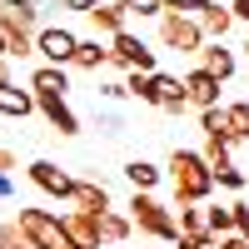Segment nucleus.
<instances>
[{"label":"nucleus","instance_id":"obj_39","mask_svg":"<svg viewBox=\"0 0 249 249\" xmlns=\"http://www.w3.org/2000/svg\"><path fill=\"white\" fill-rule=\"evenodd\" d=\"M10 195H15V179H10V175H0V199H10Z\"/></svg>","mask_w":249,"mask_h":249},{"label":"nucleus","instance_id":"obj_30","mask_svg":"<svg viewBox=\"0 0 249 249\" xmlns=\"http://www.w3.org/2000/svg\"><path fill=\"white\" fill-rule=\"evenodd\" d=\"M214 184H224V190H244V170H234V164H219V170H214Z\"/></svg>","mask_w":249,"mask_h":249},{"label":"nucleus","instance_id":"obj_41","mask_svg":"<svg viewBox=\"0 0 249 249\" xmlns=\"http://www.w3.org/2000/svg\"><path fill=\"white\" fill-rule=\"evenodd\" d=\"M10 80V55H0V85Z\"/></svg>","mask_w":249,"mask_h":249},{"label":"nucleus","instance_id":"obj_27","mask_svg":"<svg viewBox=\"0 0 249 249\" xmlns=\"http://www.w3.org/2000/svg\"><path fill=\"white\" fill-rule=\"evenodd\" d=\"M0 239H5L10 249H35V239L20 230V219H5V224H0Z\"/></svg>","mask_w":249,"mask_h":249},{"label":"nucleus","instance_id":"obj_43","mask_svg":"<svg viewBox=\"0 0 249 249\" xmlns=\"http://www.w3.org/2000/svg\"><path fill=\"white\" fill-rule=\"evenodd\" d=\"M20 5H35V10H40V5H45V0H20Z\"/></svg>","mask_w":249,"mask_h":249},{"label":"nucleus","instance_id":"obj_37","mask_svg":"<svg viewBox=\"0 0 249 249\" xmlns=\"http://www.w3.org/2000/svg\"><path fill=\"white\" fill-rule=\"evenodd\" d=\"M124 5H130V0H95L90 10H124ZM124 15H130V10H124Z\"/></svg>","mask_w":249,"mask_h":249},{"label":"nucleus","instance_id":"obj_28","mask_svg":"<svg viewBox=\"0 0 249 249\" xmlns=\"http://www.w3.org/2000/svg\"><path fill=\"white\" fill-rule=\"evenodd\" d=\"M199 124H204V135H214V140H230V135H224V105L204 110V115H199Z\"/></svg>","mask_w":249,"mask_h":249},{"label":"nucleus","instance_id":"obj_3","mask_svg":"<svg viewBox=\"0 0 249 249\" xmlns=\"http://www.w3.org/2000/svg\"><path fill=\"white\" fill-rule=\"evenodd\" d=\"M0 35L10 40V60L35 55V35H40V10L20 5V0H0Z\"/></svg>","mask_w":249,"mask_h":249},{"label":"nucleus","instance_id":"obj_22","mask_svg":"<svg viewBox=\"0 0 249 249\" xmlns=\"http://www.w3.org/2000/svg\"><path fill=\"white\" fill-rule=\"evenodd\" d=\"M130 230H135V219L130 214H100V234H105V244H124V239H130Z\"/></svg>","mask_w":249,"mask_h":249},{"label":"nucleus","instance_id":"obj_11","mask_svg":"<svg viewBox=\"0 0 249 249\" xmlns=\"http://www.w3.org/2000/svg\"><path fill=\"white\" fill-rule=\"evenodd\" d=\"M155 105H160V110H170V115L190 110V95H184V75H164V70H155Z\"/></svg>","mask_w":249,"mask_h":249},{"label":"nucleus","instance_id":"obj_33","mask_svg":"<svg viewBox=\"0 0 249 249\" xmlns=\"http://www.w3.org/2000/svg\"><path fill=\"white\" fill-rule=\"evenodd\" d=\"M100 90H105V100H124V95H130V90H124V80H105Z\"/></svg>","mask_w":249,"mask_h":249},{"label":"nucleus","instance_id":"obj_8","mask_svg":"<svg viewBox=\"0 0 249 249\" xmlns=\"http://www.w3.org/2000/svg\"><path fill=\"white\" fill-rule=\"evenodd\" d=\"M30 179H35V190H45V195H55V199H75V175L60 170L55 160H35V164H30Z\"/></svg>","mask_w":249,"mask_h":249},{"label":"nucleus","instance_id":"obj_42","mask_svg":"<svg viewBox=\"0 0 249 249\" xmlns=\"http://www.w3.org/2000/svg\"><path fill=\"white\" fill-rule=\"evenodd\" d=\"M0 55H10V40H5V35H0Z\"/></svg>","mask_w":249,"mask_h":249},{"label":"nucleus","instance_id":"obj_32","mask_svg":"<svg viewBox=\"0 0 249 249\" xmlns=\"http://www.w3.org/2000/svg\"><path fill=\"white\" fill-rule=\"evenodd\" d=\"M210 0H164V10H184V15H199Z\"/></svg>","mask_w":249,"mask_h":249},{"label":"nucleus","instance_id":"obj_25","mask_svg":"<svg viewBox=\"0 0 249 249\" xmlns=\"http://www.w3.org/2000/svg\"><path fill=\"white\" fill-rule=\"evenodd\" d=\"M124 90H130V95H140L144 100V105H155V75H124Z\"/></svg>","mask_w":249,"mask_h":249},{"label":"nucleus","instance_id":"obj_44","mask_svg":"<svg viewBox=\"0 0 249 249\" xmlns=\"http://www.w3.org/2000/svg\"><path fill=\"white\" fill-rule=\"evenodd\" d=\"M239 50H244V60H249V40H244V45H239Z\"/></svg>","mask_w":249,"mask_h":249},{"label":"nucleus","instance_id":"obj_21","mask_svg":"<svg viewBox=\"0 0 249 249\" xmlns=\"http://www.w3.org/2000/svg\"><path fill=\"white\" fill-rule=\"evenodd\" d=\"M160 164H150V160H130V164H124V179H130L135 184V190H155V184H160Z\"/></svg>","mask_w":249,"mask_h":249},{"label":"nucleus","instance_id":"obj_40","mask_svg":"<svg viewBox=\"0 0 249 249\" xmlns=\"http://www.w3.org/2000/svg\"><path fill=\"white\" fill-rule=\"evenodd\" d=\"M175 249H210V244H204V239H184V234H179V244H175Z\"/></svg>","mask_w":249,"mask_h":249},{"label":"nucleus","instance_id":"obj_4","mask_svg":"<svg viewBox=\"0 0 249 249\" xmlns=\"http://www.w3.org/2000/svg\"><path fill=\"white\" fill-rule=\"evenodd\" d=\"M20 230H25L35 239V249H85V244H75V234L65 230V219L50 214V210H30V204H20Z\"/></svg>","mask_w":249,"mask_h":249},{"label":"nucleus","instance_id":"obj_38","mask_svg":"<svg viewBox=\"0 0 249 249\" xmlns=\"http://www.w3.org/2000/svg\"><path fill=\"white\" fill-rule=\"evenodd\" d=\"M230 10H234V20H244V25H249V0H230Z\"/></svg>","mask_w":249,"mask_h":249},{"label":"nucleus","instance_id":"obj_16","mask_svg":"<svg viewBox=\"0 0 249 249\" xmlns=\"http://www.w3.org/2000/svg\"><path fill=\"white\" fill-rule=\"evenodd\" d=\"M179 234H184V239H204V244H214L204 204H179Z\"/></svg>","mask_w":249,"mask_h":249},{"label":"nucleus","instance_id":"obj_6","mask_svg":"<svg viewBox=\"0 0 249 249\" xmlns=\"http://www.w3.org/2000/svg\"><path fill=\"white\" fill-rule=\"evenodd\" d=\"M110 65L115 70H124V75H155V50L144 45L140 35H130V30H120V35H110Z\"/></svg>","mask_w":249,"mask_h":249},{"label":"nucleus","instance_id":"obj_2","mask_svg":"<svg viewBox=\"0 0 249 249\" xmlns=\"http://www.w3.org/2000/svg\"><path fill=\"white\" fill-rule=\"evenodd\" d=\"M124 210H130V219L140 224V234L164 239V244H179V219H175V210H170V204H160L150 190H135Z\"/></svg>","mask_w":249,"mask_h":249},{"label":"nucleus","instance_id":"obj_35","mask_svg":"<svg viewBox=\"0 0 249 249\" xmlns=\"http://www.w3.org/2000/svg\"><path fill=\"white\" fill-rule=\"evenodd\" d=\"M219 249H249V239H244V234H224Z\"/></svg>","mask_w":249,"mask_h":249},{"label":"nucleus","instance_id":"obj_45","mask_svg":"<svg viewBox=\"0 0 249 249\" xmlns=\"http://www.w3.org/2000/svg\"><path fill=\"white\" fill-rule=\"evenodd\" d=\"M0 249H10V244H5V239H0Z\"/></svg>","mask_w":249,"mask_h":249},{"label":"nucleus","instance_id":"obj_19","mask_svg":"<svg viewBox=\"0 0 249 249\" xmlns=\"http://www.w3.org/2000/svg\"><path fill=\"white\" fill-rule=\"evenodd\" d=\"M224 135L234 140H249V100H234V105H224Z\"/></svg>","mask_w":249,"mask_h":249},{"label":"nucleus","instance_id":"obj_1","mask_svg":"<svg viewBox=\"0 0 249 249\" xmlns=\"http://www.w3.org/2000/svg\"><path fill=\"white\" fill-rule=\"evenodd\" d=\"M170 179H175V204H204L214 195V170L199 150H175L170 155Z\"/></svg>","mask_w":249,"mask_h":249},{"label":"nucleus","instance_id":"obj_20","mask_svg":"<svg viewBox=\"0 0 249 249\" xmlns=\"http://www.w3.org/2000/svg\"><path fill=\"white\" fill-rule=\"evenodd\" d=\"M105 65H110V45H100V40H80L75 70H105Z\"/></svg>","mask_w":249,"mask_h":249},{"label":"nucleus","instance_id":"obj_13","mask_svg":"<svg viewBox=\"0 0 249 249\" xmlns=\"http://www.w3.org/2000/svg\"><path fill=\"white\" fill-rule=\"evenodd\" d=\"M35 110H40L35 90H20L15 80H5V85H0V115H5V120H25V115H35Z\"/></svg>","mask_w":249,"mask_h":249},{"label":"nucleus","instance_id":"obj_10","mask_svg":"<svg viewBox=\"0 0 249 249\" xmlns=\"http://www.w3.org/2000/svg\"><path fill=\"white\" fill-rule=\"evenodd\" d=\"M199 70H210V75L219 80V85H224V80H234V70H239V55H234L230 45H224V40H210V45L199 50Z\"/></svg>","mask_w":249,"mask_h":249},{"label":"nucleus","instance_id":"obj_26","mask_svg":"<svg viewBox=\"0 0 249 249\" xmlns=\"http://www.w3.org/2000/svg\"><path fill=\"white\" fill-rule=\"evenodd\" d=\"M204 160H210V170H219V164H230V140H214V135H204Z\"/></svg>","mask_w":249,"mask_h":249},{"label":"nucleus","instance_id":"obj_31","mask_svg":"<svg viewBox=\"0 0 249 249\" xmlns=\"http://www.w3.org/2000/svg\"><path fill=\"white\" fill-rule=\"evenodd\" d=\"M234 234L249 239V204H244V199H234Z\"/></svg>","mask_w":249,"mask_h":249},{"label":"nucleus","instance_id":"obj_23","mask_svg":"<svg viewBox=\"0 0 249 249\" xmlns=\"http://www.w3.org/2000/svg\"><path fill=\"white\" fill-rule=\"evenodd\" d=\"M204 214H210V234L214 239L234 234V204H204Z\"/></svg>","mask_w":249,"mask_h":249},{"label":"nucleus","instance_id":"obj_15","mask_svg":"<svg viewBox=\"0 0 249 249\" xmlns=\"http://www.w3.org/2000/svg\"><path fill=\"white\" fill-rule=\"evenodd\" d=\"M65 230L75 234V244H85V249H100V244H105V234H100V214L70 210V214H65Z\"/></svg>","mask_w":249,"mask_h":249},{"label":"nucleus","instance_id":"obj_17","mask_svg":"<svg viewBox=\"0 0 249 249\" xmlns=\"http://www.w3.org/2000/svg\"><path fill=\"white\" fill-rule=\"evenodd\" d=\"M230 25H234V10L219 5V0H210V5L199 10V30L210 35V40H224V35H230Z\"/></svg>","mask_w":249,"mask_h":249},{"label":"nucleus","instance_id":"obj_9","mask_svg":"<svg viewBox=\"0 0 249 249\" xmlns=\"http://www.w3.org/2000/svg\"><path fill=\"white\" fill-rule=\"evenodd\" d=\"M184 95H190V105L204 115V110H214V105H219V80H214L210 70H199V65H195L190 75H184Z\"/></svg>","mask_w":249,"mask_h":249},{"label":"nucleus","instance_id":"obj_36","mask_svg":"<svg viewBox=\"0 0 249 249\" xmlns=\"http://www.w3.org/2000/svg\"><path fill=\"white\" fill-rule=\"evenodd\" d=\"M95 0H60V10H80V15H90Z\"/></svg>","mask_w":249,"mask_h":249},{"label":"nucleus","instance_id":"obj_5","mask_svg":"<svg viewBox=\"0 0 249 249\" xmlns=\"http://www.w3.org/2000/svg\"><path fill=\"white\" fill-rule=\"evenodd\" d=\"M160 45H164V50H179V55H199L204 45H210V35L199 30V15L164 10V15H160Z\"/></svg>","mask_w":249,"mask_h":249},{"label":"nucleus","instance_id":"obj_29","mask_svg":"<svg viewBox=\"0 0 249 249\" xmlns=\"http://www.w3.org/2000/svg\"><path fill=\"white\" fill-rule=\"evenodd\" d=\"M124 10L140 15V20H160V15H164V0H130Z\"/></svg>","mask_w":249,"mask_h":249},{"label":"nucleus","instance_id":"obj_14","mask_svg":"<svg viewBox=\"0 0 249 249\" xmlns=\"http://www.w3.org/2000/svg\"><path fill=\"white\" fill-rule=\"evenodd\" d=\"M75 210H85V214H110V190L100 179H75Z\"/></svg>","mask_w":249,"mask_h":249},{"label":"nucleus","instance_id":"obj_24","mask_svg":"<svg viewBox=\"0 0 249 249\" xmlns=\"http://www.w3.org/2000/svg\"><path fill=\"white\" fill-rule=\"evenodd\" d=\"M90 25L105 30V35H120L124 30V10H90Z\"/></svg>","mask_w":249,"mask_h":249},{"label":"nucleus","instance_id":"obj_7","mask_svg":"<svg viewBox=\"0 0 249 249\" xmlns=\"http://www.w3.org/2000/svg\"><path fill=\"white\" fill-rule=\"evenodd\" d=\"M75 50H80V35L65 30V25H40L35 35V55L45 65H75Z\"/></svg>","mask_w":249,"mask_h":249},{"label":"nucleus","instance_id":"obj_12","mask_svg":"<svg viewBox=\"0 0 249 249\" xmlns=\"http://www.w3.org/2000/svg\"><path fill=\"white\" fill-rule=\"evenodd\" d=\"M35 100H40V115L50 120L55 135H80V115L65 105V95H35Z\"/></svg>","mask_w":249,"mask_h":249},{"label":"nucleus","instance_id":"obj_18","mask_svg":"<svg viewBox=\"0 0 249 249\" xmlns=\"http://www.w3.org/2000/svg\"><path fill=\"white\" fill-rule=\"evenodd\" d=\"M30 90H35V95H65V90H70L65 65H40V70L30 75Z\"/></svg>","mask_w":249,"mask_h":249},{"label":"nucleus","instance_id":"obj_34","mask_svg":"<svg viewBox=\"0 0 249 249\" xmlns=\"http://www.w3.org/2000/svg\"><path fill=\"white\" fill-rule=\"evenodd\" d=\"M10 170H20V160H15V150L0 144V175H10Z\"/></svg>","mask_w":249,"mask_h":249}]
</instances>
